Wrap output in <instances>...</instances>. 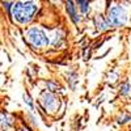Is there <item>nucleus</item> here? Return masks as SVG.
<instances>
[{
    "instance_id": "nucleus-1",
    "label": "nucleus",
    "mask_w": 131,
    "mask_h": 131,
    "mask_svg": "<svg viewBox=\"0 0 131 131\" xmlns=\"http://www.w3.org/2000/svg\"><path fill=\"white\" fill-rule=\"evenodd\" d=\"M37 4L31 3V2H18L13 3L10 7V13H12L13 18L21 24H26L34 17L37 12Z\"/></svg>"
},
{
    "instance_id": "nucleus-2",
    "label": "nucleus",
    "mask_w": 131,
    "mask_h": 131,
    "mask_svg": "<svg viewBox=\"0 0 131 131\" xmlns=\"http://www.w3.org/2000/svg\"><path fill=\"white\" fill-rule=\"evenodd\" d=\"M26 41L29 42V45H31L33 47H45L49 43V38L46 37L45 31L39 28H31L28 30L26 33Z\"/></svg>"
},
{
    "instance_id": "nucleus-3",
    "label": "nucleus",
    "mask_w": 131,
    "mask_h": 131,
    "mask_svg": "<svg viewBox=\"0 0 131 131\" xmlns=\"http://www.w3.org/2000/svg\"><path fill=\"white\" fill-rule=\"evenodd\" d=\"M126 20H127V16L122 7L115 5L107 10L106 21H107L109 26H122V25H125Z\"/></svg>"
},
{
    "instance_id": "nucleus-4",
    "label": "nucleus",
    "mask_w": 131,
    "mask_h": 131,
    "mask_svg": "<svg viewBox=\"0 0 131 131\" xmlns=\"http://www.w3.org/2000/svg\"><path fill=\"white\" fill-rule=\"evenodd\" d=\"M41 105L43 106L46 112H55L58 106H59V101L57 96L51 93V92H43L41 96Z\"/></svg>"
},
{
    "instance_id": "nucleus-5",
    "label": "nucleus",
    "mask_w": 131,
    "mask_h": 131,
    "mask_svg": "<svg viewBox=\"0 0 131 131\" xmlns=\"http://www.w3.org/2000/svg\"><path fill=\"white\" fill-rule=\"evenodd\" d=\"M12 122H13V119H12L10 115H8L5 113H0V128L2 130L8 128L10 125H12Z\"/></svg>"
},
{
    "instance_id": "nucleus-6",
    "label": "nucleus",
    "mask_w": 131,
    "mask_h": 131,
    "mask_svg": "<svg viewBox=\"0 0 131 131\" xmlns=\"http://www.w3.org/2000/svg\"><path fill=\"white\" fill-rule=\"evenodd\" d=\"M94 24H96V26H97V30H100V31L106 30L107 26H109L106 18H105L104 16H100V15L96 16V18H94Z\"/></svg>"
},
{
    "instance_id": "nucleus-7",
    "label": "nucleus",
    "mask_w": 131,
    "mask_h": 131,
    "mask_svg": "<svg viewBox=\"0 0 131 131\" xmlns=\"http://www.w3.org/2000/svg\"><path fill=\"white\" fill-rule=\"evenodd\" d=\"M67 10H68V13H70L71 18L75 21V23H78V21H79V18H78V15H76L75 5H73V3H72V2H68V3H67Z\"/></svg>"
},
{
    "instance_id": "nucleus-8",
    "label": "nucleus",
    "mask_w": 131,
    "mask_h": 131,
    "mask_svg": "<svg viewBox=\"0 0 131 131\" xmlns=\"http://www.w3.org/2000/svg\"><path fill=\"white\" fill-rule=\"evenodd\" d=\"M78 4L80 5L81 12H84V13H88V10H89V3H88V2H79Z\"/></svg>"
},
{
    "instance_id": "nucleus-9",
    "label": "nucleus",
    "mask_w": 131,
    "mask_h": 131,
    "mask_svg": "<svg viewBox=\"0 0 131 131\" xmlns=\"http://www.w3.org/2000/svg\"><path fill=\"white\" fill-rule=\"evenodd\" d=\"M128 88H130L128 84H125V85H122V88H121L122 91H121V92H122L123 94H127V93H128Z\"/></svg>"
},
{
    "instance_id": "nucleus-10",
    "label": "nucleus",
    "mask_w": 131,
    "mask_h": 131,
    "mask_svg": "<svg viewBox=\"0 0 131 131\" xmlns=\"http://www.w3.org/2000/svg\"><path fill=\"white\" fill-rule=\"evenodd\" d=\"M24 98H25V102L29 105V107L33 109V104H31V101H30V97H29V96H24Z\"/></svg>"
},
{
    "instance_id": "nucleus-11",
    "label": "nucleus",
    "mask_w": 131,
    "mask_h": 131,
    "mask_svg": "<svg viewBox=\"0 0 131 131\" xmlns=\"http://www.w3.org/2000/svg\"><path fill=\"white\" fill-rule=\"evenodd\" d=\"M20 131H29L28 128H25V127H23V128H20Z\"/></svg>"
}]
</instances>
